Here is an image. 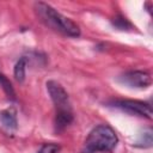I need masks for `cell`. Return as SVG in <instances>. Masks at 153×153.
<instances>
[{
    "label": "cell",
    "instance_id": "cell-1",
    "mask_svg": "<svg viewBox=\"0 0 153 153\" xmlns=\"http://www.w3.org/2000/svg\"><path fill=\"white\" fill-rule=\"evenodd\" d=\"M35 10L41 18V20L48 25L49 27L66 35L69 37H78L80 36L79 26L69 18L65 17L60 12H57L54 7L45 2H36Z\"/></svg>",
    "mask_w": 153,
    "mask_h": 153
},
{
    "label": "cell",
    "instance_id": "cell-2",
    "mask_svg": "<svg viewBox=\"0 0 153 153\" xmlns=\"http://www.w3.org/2000/svg\"><path fill=\"white\" fill-rule=\"evenodd\" d=\"M118 137L115 130L108 124H99L94 127L85 140L84 153L108 152L116 147Z\"/></svg>",
    "mask_w": 153,
    "mask_h": 153
},
{
    "label": "cell",
    "instance_id": "cell-3",
    "mask_svg": "<svg viewBox=\"0 0 153 153\" xmlns=\"http://www.w3.org/2000/svg\"><path fill=\"white\" fill-rule=\"evenodd\" d=\"M112 106L121 109L122 111H126L131 115H137L146 118H152V108L149 104H146L140 100H133V99H118L112 102Z\"/></svg>",
    "mask_w": 153,
    "mask_h": 153
},
{
    "label": "cell",
    "instance_id": "cell-4",
    "mask_svg": "<svg viewBox=\"0 0 153 153\" xmlns=\"http://www.w3.org/2000/svg\"><path fill=\"white\" fill-rule=\"evenodd\" d=\"M47 91H48L51 100L56 105L57 110L71 109L69 100H68V93L61 86V84H59L55 80H49V81H47Z\"/></svg>",
    "mask_w": 153,
    "mask_h": 153
},
{
    "label": "cell",
    "instance_id": "cell-5",
    "mask_svg": "<svg viewBox=\"0 0 153 153\" xmlns=\"http://www.w3.org/2000/svg\"><path fill=\"white\" fill-rule=\"evenodd\" d=\"M120 81L136 88H146L152 84V76L149 73L143 71H131L120 76Z\"/></svg>",
    "mask_w": 153,
    "mask_h": 153
},
{
    "label": "cell",
    "instance_id": "cell-6",
    "mask_svg": "<svg viewBox=\"0 0 153 153\" xmlns=\"http://www.w3.org/2000/svg\"><path fill=\"white\" fill-rule=\"evenodd\" d=\"M0 122L5 128L10 130L17 129L18 122L16 117V111L13 109H6V110L0 111Z\"/></svg>",
    "mask_w": 153,
    "mask_h": 153
},
{
    "label": "cell",
    "instance_id": "cell-7",
    "mask_svg": "<svg viewBox=\"0 0 153 153\" xmlns=\"http://www.w3.org/2000/svg\"><path fill=\"white\" fill-rule=\"evenodd\" d=\"M73 121V115L71 109L67 110H57L56 112V126L59 129L65 128Z\"/></svg>",
    "mask_w": 153,
    "mask_h": 153
},
{
    "label": "cell",
    "instance_id": "cell-8",
    "mask_svg": "<svg viewBox=\"0 0 153 153\" xmlns=\"http://www.w3.org/2000/svg\"><path fill=\"white\" fill-rule=\"evenodd\" d=\"M26 65H27V59L26 57H20L18 60V62L16 63L14 66V69H13V74H14V78L18 82H23L25 80V69H26Z\"/></svg>",
    "mask_w": 153,
    "mask_h": 153
},
{
    "label": "cell",
    "instance_id": "cell-9",
    "mask_svg": "<svg viewBox=\"0 0 153 153\" xmlns=\"http://www.w3.org/2000/svg\"><path fill=\"white\" fill-rule=\"evenodd\" d=\"M152 134H153V131H152L151 128L143 129V130L139 134V139H137V141H136V146H139V147H143V148L151 147L152 143H153Z\"/></svg>",
    "mask_w": 153,
    "mask_h": 153
},
{
    "label": "cell",
    "instance_id": "cell-10",
    "mask_svg": "<svg viewBox=\"0 0 153 153\" xmlns=\"http://www.w3.org/2000/svg\"><path fill=\"white\" fill-rule=\"evenodd\" d=\"M0 86L4 88V91L6 92V94H7L8 97H11L12 99L16 98V93H14V90H13L11 82H10V81L6 79V76H4L2 74H0Z\"/></svg>",
    "mask_w": 153,
    "mask_h": 153
},
{
    "label": "cell",
    "instance_id": "cell-11",
    "mask_svg": "<svg viewBox=\"0 0 153 153\" xmlns=\"http://www.w3.org/2000/svg\"><path fill=\"white\" fill-rule=\"evenodd\" d=\"M112 23H114V25H115L116 27H118L120 30H126V29H128V27H131L130 23H129L124 17H121V16L115 17L114 20H112Z\"/></svg>",
    "mask_w": 153,
    "mask_h": 153
},
{
    "label": "cell",
    "instance_id": "cell-12",
    "mask_svg": "<svg viewBox=\"0 0 153 153\" xmlns=\"http://www.w3.org/2000/svg\"><path fill=\"white\" fill-rule=\"evenodd\" d=\"M60 151V146L56 143H44L37 153H57Z\"/></svg>",
    "mask_w": 153,
    "mask_h": 153
}]
</instances>
